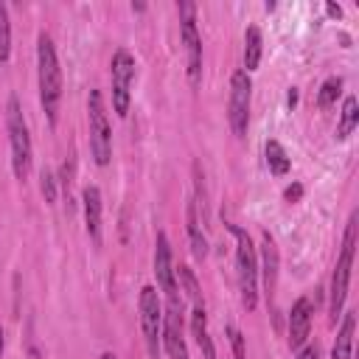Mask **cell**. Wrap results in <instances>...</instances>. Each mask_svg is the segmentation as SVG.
<instances>
[{
    "label": "cell",
    "instance_id": "1",
    "mask_svg": "<svg viewBox=\"0 0 359 359\" xmlns=\"http://www.w3.org/2000/svg\"><path fill=\"white\" fill-rule=\"evenodd\" d=\"M36 79H39V101L48 115V123L56 126L59 121V101H62V67L56 59V48L50 34L36 36Z\"/></svg>",
    "mask_w": 359,
    "mask_h": 359
},
{
    "label": "cell",
    "instance_id": "2",
    "mask_svg": "<svg viewBox=\"0 0 359 359\" xmlns=\"http://www.w3.org/2000/svg\"><path fill=\"white\" fill-rule=\"evenodd\" d=\"M227 230L236 238V275H238V292L247 311L258 306V252L252 247V238L244 227L227 224Z\"/></svg>",
    "mask_w": 359,
    "mask_h": 359
},
{
    "label": "cell",
    "instance_id": "3",
    "mask_svg": "<svg viewBox=\"0 0 359 359\" xmlns=\"http://www.w3.org/2000/svg\"><path fill=\"white\" fill-rule=\"evenodd\" d=\"M356 227H359V213L353 210L348 224H345V238H342V252L337 258L334 275H331V300H328V311H331V323L337 325V320L342 317V306H345V294H348V283H351V266H353V247H356Z\"/></svg>",
    "mask_w": 359,
    "mask_h": 359
},
{
    "label": "cell",
    "instance_id": "4",
    "mask_svg": "<svg viewBox=\"0 0 359 359\" xmlns=\"http://www.w3.org/2000/svg\"><path fill=\"white\" fill-rule=\"evenodd\" d=\"M6 129H8V146H11V168H14V177L22 182L31 171V135H28V123L22 118L17 95H8Z\"/></svg>",
    "mask_w": 359,
    "mask_h": 359
},
{
    "label": "cell",
    "instance_id": "5",
    "mask_svg": "<svg viewBox=\"0 0 359 359\" xmlns=\"http://www.w3.org/2000/svg\"><path fill=\"white\" fill-rule=\"evenodd\" d=\"M87 123H90V151L98 165H107L112 157V132L104 109V95L101 90H90L87 98Z\"/></svg>",
    "mask_w": 359,
    "mask_h": 359
},
{
    "label": "cell",
    "instance_id": "6",
    "mask_svg": "<svg viewBox=\"0 0 359 359\" xmlns=\"http://www.w3.org/2000/svg\"><path fill=\"white\" fill-rule=\"evenodd\" d=\"M180 11V34H182V45H185V65H188V81L196 87L202 79V39L196 31V6L191 0L177 3Z\"/></svg>",
    "mask_w": 359,
    "mask_h": 359
},
{
    "label": "cell",
    "instance_id": "7",
    "mask_svg": "<svg viewBox=\"0 0 359 359\" xmlns=\"http://www.w3.org/2000/svg\"><path fill=\"white\" fill-rule=\"evenodd\" d=\"M109 76H112V109L121 118H126L132 104V81H135V56L126 48H118L112 53Z\"/></svg>",
    "mask_w": 359,
    "mask_h": 359
},
{
    "label": "cell",
    "instance_id": "8",
    "mask_svg": "<svg viewBox=\"0 0 359 359\" xmlns=\"http://www.w3.org/2000/svg\"><path fill=\"white\" fill-rule=\"evenodd\" d=\"M250 98H252V81L247 70H236L230 79V101H227V121L236 137L247 135L250 123Z\"/></svg>",
    "mask_w": 359,
    "mask_h": 359
},
{
    "label": "cell",
    "instance_id": "9",
    "mask_svg": "<svg viewBox=\"0 0 359 359\" xmlns=\"http://www.w3.org/2000/svg\"><path fill=\"white\" fill-rule=\"evenodd\" d=\"M137 309H140V328H143L146 348H149V353L157 359V353H160V348H163V345H160V331H163V303H160L154 286H143V289H140Z\"/></svg>",
    "mask_w": 359,
    "mask_h": 359
},
{
    "label": "cell",
    "instance_id": "10",
    "mask_svg": "<svg viewBox=\"0 0 359 359\" xmlns=\"http://www.w3.org/2000/svg\"><path fill=\"white\" fill-rule=\"evenodd\" d=\"M160 345L171 359H188V348L182 339V300L168 294V303L163 309V331H160Z\"/></svg>",
    "mask_w": 359,
    "mask_h": 359
},
{
    "label": "cell",
    "instance_id": "11",
    "mask_svg": "<svg viewBox=\"0 0 359 359\" xmlns=\"http://www.w3.org/2000/svg\"><path fill=\"white\" fill-rule=\"evenodd\" d=\"M311 314H314L311 300L306 294L297 297L294 306H292V311H289V348L292 351H300L306 345L309 331H311Z\"/></svg>",
    "mask_w": 359,
    "mask_h": 359
},
{
    "label": "cell",
    "instance_id": "12",
    "mask_svg": "<svg viewBox=\"0 0 359 359\" xmlns=\"http://www.w3.org/2000/svg\"><path fill=\"white\" fill-rule=\"evenodd\" d=\"M278 269H280L278 244H275L272 233L264 230V233H261V283H264V294H266V300L275 294V286H278Z\"/></svg>",
    "mask_w": 359,
    "mask_h": 359
},
{
    "label": "cell",
    "instance_id": "13",
    "mask_svg": "<svg viewBox=\"0 0 359 359\" xmlns=\"http://www.w3.org/2000/svg\"><path fill=\"white\" fill-rule=\"evenodd\" d=\"M154 275H157V286L165 294L177 292V275H174V264H171V247H168V236L160 230L157 241H154Z\"/></svg>",
    "mask_w": 359,
    "mask_h": 359
},
{
    "label": "cell",
    "instance_id": "14",
    "mask_svg": "<svg viewBox=\"0 0 359 359\" xmlns=\"http://www.w3.org/2000/svg\"><path fill=\"white\" fill-rule=\"evenodd\" d=\"M81 202H84V224H87V236L101 244V191L95 185H87L81 191Z\"/></svg>",
    "mask_w": 359,
    "mask_h": 359
},
{
    "label": "cell",
    "instance_id": "15",
    "mask_svg": "<svg viewBox=\"0 0 359 359\" xmlns=\"http://www.w3.org/2000/svg\"><path fill=\"white\" fill-rule=\"evenodd\" d=\"M191 334H194L196 345L202 348L205 359H216V348H213V339L208 334V311H205V306H194V311H191Z\"/></svg>",
    "mask_w": 359,
    "mask_h": 359
},
{
    "label": "cell",
    "instance_id": "16",
    "mask_svg": "<svg viewBox=\"0 0 359 359\" xmlns=\"http://www.w3.org/2000/svg\"><path fill=\"white\" fill-rule=\"evenodd\" d=\"M188 238H191V252H194V258L196 261H205L208 258V238H205V233H202V222H199V208H196V202H191L188 205Z\"/></svg>",
    "mask_w": 359,
    "mask_h": 359
},
{
    "label": "cell",
    "instance_id": "17",
    "mask_svg": "<svg viewBox=\"0 0 359 359\" xmlns=\"http://www.w3.org/2000/svg\"><path fill=\"white\" fill-rule=\"evenodd\" d=\"M353 331H356V311H345L342 325L337 331L331 359H351V345H353Z\"/></svg>",
    "mask_w": 359,
    "mask_h": 359
},
{
    "label": "cell",
    "instance_id": "18",
    "mask_svg": "<svg viewBox=\"0 0 359 359\" xmlns=\"http://www.w3.org/2000/svg\"><path fill=\"white\" fill-rule=\"evenodd\" d=\"M356 123H359V101H356V95H345L339 123H337V140H345L356 129Z\"/></svg>",
    "mask_w": 359,
    "mask_h": 359
},
{
    "label": "cell",
    "instance_id": "19",
    "mask_svg": "<svg viewBox=\"0 0 359 359\" xmlns=\"http://www.w3.org/2000/svg\"><path fill=\"white\" fill-rule=\"evenodd\" d=\"M261 45H264L261 28H258V25H250V28L244 31V70H247V73L258 67V62H261Z\"/></svg>",
    "mask_w": 359,
    "mask_h": 359
},
{
    "label": "cell",
    "instance_id": "20",
    "mask_svg": "<svg viewBox=\"0 0 359 359\" xmlns=\"http://www.w3.org/2000/svg\"><path fill=\"white\" fill-rule=\"evenodd\" d=\"M264 151H266V165H269V171H272L275 177H283V174L292 168V160H289L286 149H283L278 140H266Z\"/></svg>",
    "mask_w": 359,
    "mask_h": 359
},
{
    "label": "cell",
    "instance_id": "21",
    "mask_svg": "<svg viewBox=\"0 0 359 359\" xmlns=\"http://www.w3.org/2000/svg\"><path fill=\"white\" fill-rule=\"evenodd\" d=\"M342 76H328L323 84H320V93H317V107L320 109H328L331 104H337V98L342 95Z\"/></svg>",
    "mask_w": 359,
    "mask_h": 359
},
{
    "label": "cell",
    "instance_id": "22",
    "mask_svg": "<svg viewBox=\"0 0 359 359\" xmlns=\"http://www.w3.org/2000/svg\"><path fill=\"white\" fill-rule=\"evenodd\" d=\"M174 275L180 278V283H182L185 294L191 297V303H194V306H205V300H202V289H199V283H196L194 269H191V266H185V264H180V269H174Z\"/></svg>",
    "mask_w": 359,
    "mask_h": 359
},
{
    "label": "cell",
    "instance_id": "23",
    "mask_svg": "<svg viewBox=\"0 0 359 359\" xmlns=\"http://www.w3.org/2000/svg\"><path fill=\"white\" fill-rule=\"evenodd\" d=\"M11 56V25H8V8L0 3V62H8Z\"/></svg>",
    "mask_w": 359,
    "mask_h": 359
},
{
    "label": "cell",
    "instance_id": "24",
    "mask_svg": "<svg viewBox=\"0 0 359 359\" xmlns=\"http://www.w3.org/2000/svg\"><path fill=\"white\" fill-rule=\"evenodd\" d=\"M39 191H42V196H45L48 205L56 202V177H53L50 168H42V174H39Z\"/></svg>",
    "mask_w": 359,
    "mask_h": 359
},
{
    "label": "cell",
    "instance_id": "25",
    "mask_svg": "<svg viewBox=\"0 0 359 359\" xmlns=\"http://www.w3.org/2000/svg\"><path fill=\"white\" fill-rule=\"evenodd\" d=\"M227 339L233 348V359H247V348H244V334L236 325H227Z\"/></svg>",
    "mask_w": 359,
    "mask_h": 359
},
{
    "label": "cell",
    "instance_id": "26",
    "mask_svg": "<svg viewBox=\"0 0 359 359\" xmlns=\"http://www.w3.org/2000/svg\"><path fill=\"white\" fill-rule=\"evenodd\" d=\"M300 196H303V185H300V182H292V185L283 191V199H286V202H300Z\"/></svg>",
    "mask_w": 359,
    "mask_h": 359
},
{
    "label": "cell",
    "instance_id": "27",
    "mask_svg": "<svg viewBox=\"0 0 359 359\" xmlns=\"http://www.w3.org/2000/svg\"><path fill=\"white\" fill-rule=\"evenodd\" d=\"M297 359H320V353H317V345H306V348H300Z\"/></svg>",
    "mask_w": 359,
    "mask_h": 359
},
{
    "label": "cell",
    "instance_id": "28",
    "mask_svg": "<svg viewBox=\"0 0 359 359\" xmlns=\"http://www.w3.org/2000/svg\"><path fill=\"white\" fill-rule=\"evenodd\" d=\"M297 98H300V93L292 87V90H289V95H286V107H289V109H294V107H297Z\"/></svg>",
    "mask_w": 359,
    "mask_h": 359
},
{
    "label": "cell",
    "instance_id": "29",
    "mask_svg": "<svg viewBox=\"0 0 359 359\" xmlns=\"http://www.w3.org/2000/svg\"><path fill=\"white\" fill-rule=\"evenodd\" d=\"M28 359H42V351L36 348V342H34V339H28Z\"/></svg>",
    "mask_w": 359,
    "mask_h": 359
},
{
    "label": "cell",
    "instance_id": "30",
    "mask_svg": "<svg viewBox=\"0 0 359 359\" xmlns=\"http://www.w3.org/2000/svg\"><path fill=\"white\" fill-rule=\"evenodd\" d=\"M325 11H328V17H342L339 3H325Z\"/></svg>",
    "mask_w": 359,
    "mask_h": 359
},
{
    "label": "cell",
    "instance_id": "31",
    "mask_svg": "<svg viewBox=\"0 0 359 359\" xmlns=\"http://www.w3.org/2000/svg\"><path fill=\"white\" fill-rule=\"evenodd\" d=\"M3 348H6V337H3V325H0V359H3Z\"/></svg>",
    "mask_w": 359,
    "mask_h": 359
},
{
    "label": "cell",
    "instance_id": "32",
    "mask_svg": "<svg viewBox=\"0 0 359 359\" xmlns=\"http://www.w3.org/2000/svg\"><path fill=\"white\" fill-rule=\"evenodd\" d=\"M132 11H146V3H132Z\"/></svg>",
    "mask_w": 359,
    "mask_h": 359
},
{
    "label": "cell",
    "instance_id": "33",
    "mask_svg": "<svg viewBox=\"0 0 359 359\" xmlns=\"http://www.w3.org/2000/svg\"><path fill=\"white\" fill-rule=\"evenodd\" d=\"M101 359H115V353H109V351H107V353H101Z\"/></svg>",
    "mask_w": 359,
    "mask_h": 359
}]
</instances>
